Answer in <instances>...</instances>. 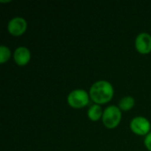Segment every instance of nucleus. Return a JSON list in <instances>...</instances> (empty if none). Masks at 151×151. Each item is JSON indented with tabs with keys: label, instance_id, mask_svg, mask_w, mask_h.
I'll use <instances>...</instances> for the list:
<instances>
[{
	"label": "nucleus",
	"instance_id": "20e7f679",
	"mask_svg": "<svg viewBox=\"0 0 151 151\" xmlns=\"http://www.w3.org/2000/svg\"><path fill=\"white\" fill-rule=\"evenodd\" d=\"M150 122L144 117H135L130 122V128L137 135H147L150 131Z\"/></svg>",
	"mask_w": 151,
	"mask_h": 151
},
{
	"label": "nucleus",
	"instance_id": "9d476101",
	"mask_svg": "<svg viewBox=\"0 0 151 151\" xmlns=\"http://www.w3.org/2000/svg\"><path fill=\"white\" fill-rule=\"evenodd\" d=\"M11 57V50L8 47L4 45L0 46V63L4 64L7 60H9Z\"/></svg>",
	"mask_w": 151,
	"mask_h": 151
},
{
	"label": "nucleus",
	"instance_id": "423d86ee",
	"mask_svg": "<svg viewBox=\"0 0 151 151\" xmlns=\"http://www.w3.org/2000/svg\"><path fill=\"white\" fill-rule=\"evenodd\" d=\"M135 49L141 54H148L151 51V35L148 33H141L135 38Z\"/></svg>",
	"mask_w": 151,
	"mask_h": 151
},
{
	"label": "nucleus",
	"instance_id": "1a4fd4ad",
	"mask_svg": "<svg viewBox=\"0 0 151 151\" xmlns=\"http://www.w3.org/2000/svg\"><path fill=\"white\" fill-rule=\"evenodd\" d=\"M134 103H135L134 98L133 96H127L123 97V98L119 101V108L121 111H127L131 110V109L134 107Z\"/></svg>",
	"mask_w": 151,
	"mask_h": 151
},
{
	"label": "nucleus",
	"instance_id": "9b49d317",
	"mask_svg": "<svg viewBox=\"0 0 151 151\" xmlns=\"http://www.w3.org/2000/svg\"><path fill=\"white\" fill-rule=\"evenodd\" d=\"M144 145L148 150L151 151V132H150L144 139Z\"/></svg>",
	"mask_w": 151,
	"mask_h": 151
},
{
	"label": "nucleus",
	"instance_id": "6e6552de",
	"mask_svg": "<svg viewBox=\"0 0 151 151\" xmlns=\"http://www.w3.org/2000/svg\"><path fill=\"white\" fill-rule=\"evenodd\" d=\"M103 110L99 104H93L91 105L88 110V117L92 121H97L100 119V118L103 117Z\"/></svg>",
	"mask_w": 151,
	"mask_h": 151
},
{
	"label": "nucleus",
	"instance_id": "39448f33",
	"mask_svg": "<svg viewBox=\"0 0 151 151\" xmlns=\"http://www.w3.org/2000/svg\"><path fill=\"white\" fill-rule=\"evenodd\" d=\"M27 27V23L25 19L21 17H15L8 22L7 29L11 35L14 36H19L26 32Z\"/></svg>",
	"mask_w": 151,
	"mask_h": 151
},
{
	"label": "nucleus",
	"instance_id": "7ed1b4c3",
	"mask_svg": "<svg viewBox=\"0 0 151 151\" xmlns=\"http://www.w3.org/2000/svg\"><path fill=\"white\" fill-rule=\"evenodd\" d=\"M89 94L84 89H74L67 96L68 104L74 109H81L89 103Z\"/></svg>",
	"mask_w": 151,
	"mask_h": 151
},
{
	"label": "nucleus",
	"instance_id": "f257e3e1",
	"mask_svg": "<svg viewBox=\"0 0 151 151\" xmlns=\"http://www.w3.org/2000/svg\"><path fill=\"white\" fill-rule=\"evenodd\" d=\"M114 95L112 85L107 81L95 82L89 89V96L96 104H104L110 102Z\"/></svg>",
	"mask_w": 151,
	"mask_h": 151
},
{
	"label": "nucleus",
	"instance_id": "0eeeda50",
	"mask_svg": "<svg viewBox=\"0 0 151 151\" xmlns=\"http://www.w3.org/2000/svg\"><path fill=\"white\" fill-rule=\"evenodd\" d=\"M30 58H31V53L27 47L19 46L14 50L13 59L18 65L20 66L26 65L30 61Z\"/></svg>",
	"mask_w": 151,
	"mask_h": 151
},
{
	"label": "nucleus",
	"instance_id": "f03ea898",
	"mask_svg": "<svg viewBox=\"0 0 151 151\" xmlns=\"http://www.w3.org/2000/svg\"><path fill=\"white\" fill-rule=\"evenodd\" d=\"M122 118V114L119 106L110 105L105 108L103 113L102 120L104 127L108 129H113L119 126Z\"/></svg>",
	"mask_w": 151,
	"mask_h": 151
}]
</instances>
